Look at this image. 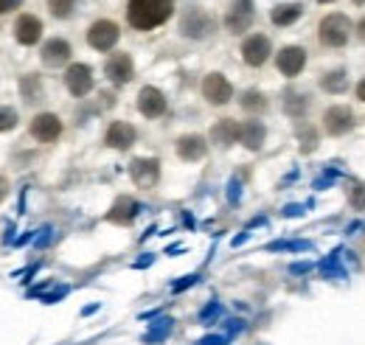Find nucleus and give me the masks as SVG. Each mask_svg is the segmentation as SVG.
Segmentation results:
<instances>
[{
    "instance_id": "obj_1",
    "label": "nucleus",
    "mask_w": 365,
    "mask_h": 345,
    "mask_svg": "<svg viewBox=\"0 0 365 345\" xmlns=\"http://www.w3.org/2000/svg\"><path fill=\"white\" fill-rule=\"evenodd\" d=\"M175 11V0H130L127 20L138 31H152L163 26Z\"/></svg>"
},
{
    "instance_id": "obj_2",
    "label": "nucleus",
    "mask_w": 365,
    "mask_h": 345,
    "mask_svg": "<svg viewBox=\"0 0 365 345\" xmlns=\"http://www.w3.org/2000/svg\"><path fill=\"white\" fill-rule=\"evenodd\" d=\"M351 37V23L346 14H329L320 20V43L326 48H343Z\"/></svg>"
},
{
    "instance_id": "obj_3",
    "label": "nucleus",
    "mask_w": 365,
    "mask_h": 345,
    "mask_svg": "<svg viewBox=\"0 0 365 345\" xmlns=\"http://www.w3.org/2000/svg\"><path fill=\"white\" fill-rule=\"evenodd\" d=\"M214 17L208 14V11H202V9H188L185 14H182V23H180V31L185 37H191V40H205L208 34H214Z\"/></svg>"
},
{
    "instance_id": "obj_4",
    "label": "nucleus",
    "mask_w": 365,
    "mask_h": 345,
    "mask_svg": "<svg viewBox=\"0 0 365 345\" xmlns=\"http://www.w3.org/2000/svg\"><path fill=\"white\" fill-rule=\"evenodd\" d=\"M118 26L115 23H110V20H98V23H93L91 31H88V43L96 48V51H110L113 45L118 43Z\"/></svg>"
},
{
    "instance_id": "obj_5",
    "label": "nucleus",
    "mask_w": 365,
    "mask_h": 345,
    "mask_svg": "<svg viewBox=\"0 0 365 345\" xmlns=\"http://www.w3.org/2000/svg\"><path fill=\"white\" fill-rule=\"evenodd\" d=\"M130 177H133V182L138 188H152L158 182V177H160V163L155 158H138L130 166Z\"/></svg>"
},
{
    "instance_id": "obj_6",
    "label": "nucleus",
    "mask_w": 365,
    "mask_h": 345,
    "mask_svg": "<svg viewBox=\"0 0 365 345\" xmlns=\"http://www.w3.org/2000/svg\"><path fill=\"white\" fill-rule=\"evenodd\" d=\"M65 85H68V90H71L76 98L88 96V93L93 90V71L88 68V65H82V62L71 65L68 73H65Z\"/></svg>"
},
{
    "instance_id": "obj_7",
    "label": "nucleus",
    "mask_w": 365,
    "mask_h": 345,
    "mask_svg": "<svg viewBox=\"0 0 365 345\" xmlns=\"http://www.w3.org/2000/svg\"><path fill=\"white\" fill-rule=\"evenodd\" d=\"M138 110H140V115H146V118H158V115L166 113V96H163L158 87H143V90L138 93Z\"/></svg>"
},
{
    "instance_id": "obj_8",
    "label": "nucleus",
    "mask_w": 365,
    "mask_h": 345,
    "mask_svg": "<svg viewBox=\"0 0 365 345\" xmlns=\"http://www.w3.org/2000/svg\"><path fill=\"white\" fill-rule=\"evenodd\" d=\"M323 127L329 135H346L354 127V113L349 107H329L323 113Z\"/></svg>"
},
{
    "instance_id": "obj_9",
    "label": "nucleus",
    "mask_w": 365,
    "mask_h": 345,
    "mask_svg": "<svg viewBox=\"0 0 365 345\" xmlns=\"http://www.w3.org/2000/svg\"><path fill=\"white\" fill-rule=\"evenodd\" d=\"M202 96H205L211 104H228L230 98H233V87H230V82L222 73H211V76H205V82H202Z\"/></svg>"
},
{
    "instance_id": "obj_10",
    "label": "nucleus",
    "mask_w": 365,
    "mask_h": 345,
    "mask_svg": "<svg viewBox=\"0 0 365 345\" xmlns=\"http://www.w3.org/2000/svg\"><path fill=\"white\" fill-rule=\"evenodd\" d=\"M225 23H228V29L233 31V34L247 31L250 23H253V0H233Z\"/></svg>"
},
{
    "instance_id": "obj_11",
    "label": "nucleus",
    "mask_w": 365,
    "mask_h": 345,
    "mask_svg": "<svg viewBox=\"0 0 365 345\" xmlns=\"http://www.w3.org/2000/svg\"><path fill=\"white\" fill-rule=\"evenodd\" d=\"M104 73L110 76L113 85H127V82L133 79V73H135L130 53H115V56H110L107 65H104Z\"/></svg>"
},
{
    "instance_id": "obj_12",
    "label": "nucleus",
    "mask_w": 365,
    "mask_h": 345,
    "mask_svg": "<svg viewBox=\"0 0 365 345\" xmlns=\"http://www.w3.org/2000/svg\"><path fill=\"white\" fill-rule=\"evenodd\" d=\"M242 56H245V62H247L250 68L264 65V62H267V56H270V40H267V37H262V34L247 37L245 45H242Z\"/></svg>"
},
{
    "instance_id": "obj_13",
    "label": "nucleus",
    "mask_w": 365,
    "mask_h": 345,
    "mask_svg": "<svg viewBox=\"0 0 365 345\" xmlns=\"http://www.w3.org/2000/svg\"><path fill=\"white\" fill-rule=\"evenodd\" d=\"M14 37L20 45H34L43 37V23L34 14H20L14 23Z\"/></svg>"
},
{
    "instance_id": "obj_14",
    "label": "nucleus",
    "mask_w": 365,
    "mask_h": 345,
    "mask_svg": "<svg viewBox=\"0 0 365 345\" xmlns=\"http://www.w3.org/2000/svg\"><path fill=\"white\" fill-rule=\"evenodd\" d=\"M304 65H307V51L298 45H289L278 53V71L284 76H298L304 71Z\"/></svg>"
},
{
    "instance_id": "obj_15",
    "label": "nucleus",
    "mask_w": 365,
    "mask_h": 345,
    "mask_svg": "<svg viewBox=\"0 0 365 345\" xmlns=\"http://www.w3.org/2000/svg\"><path fill=\"white\" fill-rule=\"evenodd\" d=\"M59 132H62V124H59V118H56L53 113H40V115L31 121V135H34L37 140H43V143L56 140Z\"/></svg>"
},
{
    "instance_id": "obj_16",
    "label": "nucleus",
    "mask_w": 365,
    "mask_h": 345,
    "mask_svg": "<svg viewBox=\"0 0 365 345\" xmlns=\"http://www.w3.org/2000/svg\"><path fill=\"white\" fill-rule=\"evenodd\" d=\"M104 140H107L110 149H130L135 143V127L127 124V121H115V124H110Z\"/></svg>"
},
{
    "instance_id": "obj_17",
    "label": "nucleus",
    "mask_w": 365,
    "mask_h": 345,
    "mask_svg": "<svg viewBox=\"0 0 365 345\" xmlns=\"http://www.w3.org/2000/svg\"><path fill=\"white\" fill-rule=\"evenodd\" d=\"M205 152H208V143L200 135H182L180 140H178V155H180L182 160H188V163L202 160Z\"/></svg>"
},
{
    "instance_id": "obj_18",
    "label": "nucleus",
    "mask_w": 365,
    "mask_h": 345,
    "mask_svg": "<svg viewBox=\"0 0 365 345\" xmlns=\"http://www.w3.org/2000/svg\"><path fill=\"white\" fill-rule=\"evenodd\" d=\"M71 59V45L65 43V40H48L43 45V65L48 68H59V65H65Z\"/></svg>"
},
{
    "instance_id": "obj_19",
    "label": "nucleus",
    "mask_w": 365,
    "mask_h": 345,
    "mask_svg": "<svg viewBox=\"0 0 365 345\" xmlns=\"http://www.w3.org/2000/svg\"><path fill=\"white\" fill-rule=\"evenodd\" d=\"M309 96L307 93H301V90H287L284 93V113L289 115V118H304L307 115V110H309Z\"/></svg>"
},
{
    "instance_id": "obj_20",
    "label": "nucleus",
    "mask_w": 365,
    "mask_h": 345,
    "mask_svg": "<svg viewBox=\"0 0 365 345\" xmlns=\"http://www.w3.org/2000/svg\"><path fill=\"white\" fill-rule=\"evenodd\" d=\"M138 211H140V205H138L133 197H121V200H115V205L110 208L107 219H110V222H118V225H130L138 216Z\"/></svg>"
},
{
    "instance_id": "obj_21",
    "label": "nucleus",
    "mask_w": 365,
    "mask_h": 345,
    "mask_svg": "<svg viewBox=\"0 0 365 345\" xmlns=\"http://www.w3.org/2000/svg\"><path fill=\"white\" fill-rule=\"evenodd\" d=\"M264 124L262 121H245V124H239V140L247 146V149H262V143H264Z\"/></svg>"
},
{
    "instance_id": "obj_22",
    "label": "nucleus",
    "mask_w": 365,
    "mask_h": 345,
    "mask_svg": "<svg viewBox=\"0 0 365 345\" xmlns=\"http://www.w3.org/2000/svg\"><path fill=\"white\" fill-rule=\"evenodd\" d=\"M211 140H214V143H220V146H230V143H236V140H239V124H236V121H230V118H222V121L211 130Z\"/></svg>"
},
{
    "instance_id": "obj_23",
    "label": "nucleus",
    "mask_w": 365,
    "mask_h": 345,
    "mask_svg": "<svg viewBox=\"0 0 365 345\" xmlns=\"http://www.w3.org/2000/svg\"><path fill=\"white\" fill-rule=\"evenodd\" d=\"M301 11H304L301 3H281V6H275L273 9L270 20H273L275 26H289V23H295V20L301 17Z\"/></svg>"
},
{
    "instance_id": "obj_24",
    "label": "nucleus",
    "mask_w": 365,
    "mask_h": 345,
    "mask_svg": "<svg viewBox=\"0 0 365 345\" xmlns=\"http://www.w3.org/2000/svg\"><path fill=\"white\" fill-rule=\"evenodd\" d=\"M320 87H323V90H329V93H343V90L349 87L346 71H331V73H323Z\"/></svg>"
},
{
    "instance_id": "obj_25",
    "label": "nucleus",
    "mask_w": 365,
    "mask_h": 345,
    "mask_svg": "<svg viewBox=\"0 0 365 345\" xmlns=\"http://www.w3.org/2000/svg\"><path fill=\"white\" fill-rule=\"evenodd\" d=\"M242 107H245L247 113H262V110L267 107V98H264L259 90H247V93L242 96Z\"/></svg>"
},
{
    "instance_id": "obj_26",
    "label": "nucleus",
    "mask_w": 365,
    "mask_h": 345,
    "mask_svg": "<svg viewBox=\"0 0 365 345\" xmlns=\"http://www.w3.org/2000/svg\"><path fill=\"white\" fill-rule=\"evenodd\" d=\"M73 6H76V0H48V9H51V14H53V17H59V20L71 17Z\"/></svg>"
},
{
    "instance_id": "obj_27",
    "label": "nucleus",
    "mask_w": 365,
    "mask_h": 345,
    "mask_svg": "<svg viewBox=\"0 0 365 345\" xmlns=\"http://www.w3.org/2000/svg\"><path fill=\"white\" fill-rule=\"evenodd\" d=\"M20 90H23V96H26V101H37V98H40V82H37V76H26V79L20 82Z\"/></svg>"
},
{
    "instance_id": "obj_28",
    "label": "nucleus",
    "mask_w": 365,
    "mask_h": 345,
    "mask_svg": "<svg viewBox=\"0 0 365 345\" xmlns=\"http://www.w3.org/2000/svg\"><path fill=\"white\" fill-rule=\"evenodd\" d=\"M17 127V113L11 107H0V132H9Z\"/></svg>"
},
{
    "instance_id": "obj_29",
    "label": "nucleus",
    "mask_w": 365,
    "mask_h": 345,
    "mask_svg": "<svg viewBox=\"0 0 365 345\" xmlns=\"http://www.w3.org/2000/svg\"><path fill=\"white\" fill-rule=\"evenodd\" d=\"M298 138H301V149H304V152H312L315 143H318V138H315V130H312V127H307V130L301 127V130H298Z\"/></svg>"
},
{
    "instance_id": "obj_30",
    "label": "nucleus",
    "mask_w": 365,
    "mask_h": 345,
    "mask_svg": "<svg viewBox=\"0 0 365 345\" xmlns=\"http://www.w3.org/2000/svg\"><path fill=\"white\" fill-rule=\"evenodd\" d=\"M351 205H354V208H365V185L363 182H354V185H351Z\"/></svg>"
},
{
    "instance_id": "obj_31",
    "label": "nucleus",
    "mask_w": 365,
    "mask_h": 345,
    "mask_svg": "<svg viewBox=\"0 0 365 345\" xmlns=\"http://www.w3.org/2000/svg\"><path fill=\"white\" fill-rule=\"evenodd\" d=\"M17 6H20V0H0V14L9 9H17Z\"/></svg>"
},
{
    "instance_id": "obj_32",
    "label": "nucleus",
    "mask_w": 365,
    "mask_h": 345,
    "mask_svg": "<svg viewBox=\"0 0 365 345\" xmlns=\"http://www.w3.org/2000/svg\"><path fill=\"white\" fill-rule=\"evenodd\" d=\"M9 194V182H6V177H0V200Z\"/></svg>"
},
{
    "instance_id": "obj_33",
    "label": "nucleus",
    "mask_w": 365,
    "mask_h": 345,
    "mask_svg": "<svg viewBox=\"0 0 365 345\" xmlns=\"http://www.w3.org/2000/svg\"><path fill=\"white\" fill-rule=\"evenodd\" d=\"M357 98H363V101H365V79L357 85Z\"/></svg>"
},
{
    "instance_id": "obj_34",
    "label": "nucleus",
    "mask_w": 365,
    "mask_h": 345,
    "mask_svg": "<svg viewBox=\"0 0 365 345\" xmlns=\"http://www.w3.org/2000/svg\"><path fill=\"white\" fill-rule=\"evenodd\" d=\"M357 31H360V37H363V40H365V20H363V23H360V26H357Z\"/></svg>"
},
{
    "instance_id": "obj_35",
    "label": "nucleus",
    "mask_w": 365,
    "mask_h": 345,
    "mask_svg": "<svg viewBox=\"0 0 365 345\" xmlns=\"http://www.w3.org/2000/svg\"><path fill=\"white\" fill-rule=\"evenodd\" d=\"M354 3H360V6H363V3H365V0H354Z\"/></svg>"
},
{
    "instance_id": "obj_36",
    "label": "nucleus",
    "mask_w": 365,
    "mask_h": 345,
    "mask_svg": "<svg viewBox=\"0 0 365 345\" xmlns=\"http://www.w3.org/2000/svg\"><path fill=\"white\" fill-rule=\"evenodd\" d=\"M320 3H331V0H320Z\"/></svg>"
}]
</instances>
